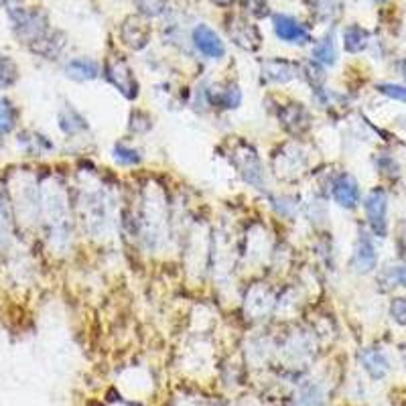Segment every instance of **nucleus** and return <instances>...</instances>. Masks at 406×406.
Listing matches in <instances>:
<instances>
[{
    "instance_id": "obj_1",
    "label": "nucleus",
    "mask_w": 406,
    "mask_h": 406,
    "mask_svg": "<svg viewBox=\"0 0 406 406\" xmlns=\"http://www.w3.org/2000/svg\"><path fill=\"white\" fill-rule=\"evenodd\" d=\"M106 73H108V80L112 82L127 98H134L139 94L137 90V80L132 75V71L128 68V63L120 57H112L108 61V68H106Z\"/></svg>"
},
{
    "instance_id": "obj_2",
    "label": "nucleus",
    "mask_w": 406,
    "mask_h": 406,
    "mask_svg": "<svg viewBox=\"0 0 406 406\" xmlns=\"http://www.w3.org/2000/svg\"><path fill=\"white\" fill-rule=\"evenodd\" d=\"M386 193L374 189L365 199V215L376 236H386Z\"/></svg>"
},
{
    "instance_id": "obj_3",
    "label": "nucleus",
    "mask_w": 406,
    "mask_h": 406,
    "mask_svg": "<svg viewBox=\"0 0 406 406\" xmlns=\"http://www.w3.org/2000/svg\"><path fill=\"white\" fill-rule=\"evenodd\" d=\"M274 23V33L279 35V39L287 43H294V45H305L311 41V35L303 25H299L294 18L287 16V14H277L272 18Z\"/></svg>"
},
{
    "instance_id": "obj_4",
    "label": "nucleus",
    "mask_w": 406,
    "mask_h": 406,
    "mask_svg": "<svg viewBox=\"0 0 406 406\" xmlns=\"http://www.w3.org/2000/svg\"><path fill=\"white\" fill-rule=\"evenodd\" d=\"M228 33L232 37V41L236 43L242 49H248V51H254L260 47V33L258 28L250 25L248 21L244 18H232L230 25H228Z\"/></svg>"
},
{
    "instance_id": "obj_5",
    "label": "nucleus",
    "mask_w": 406,
    "mask_h": 406,
    "mask_svg": "<svg viewBox=\"0 0 406 406\" xmlns=\"http://www.w3.org/2000/svg\"><path fill=\"white\" fill-rule=\"evenodd\" d=\"M193 41H196L197 49H199L203 55L218 59V57H222L225 53V47L222 39H220L218 33H215L213 28L208 27V25L196 27V31H193Z\"/></svg>"
},
{
    "instance_id": "obj_6",
    "label": "nucleus",
    "mask_w": 406,
    "mask_h": 406,
    "mask_svg": "<svg viewBox=\"0 0 406 406\" xmlns=\"http://www.w3.org/2000/svg\"><path fill=\"white\" fill-rule=\"evenodd\" d=\"M122 41L127 43L128 47L132 49H142L146 43H149V37H151V27L140 18V16H128L122 25Z\"/></svg>"
},
{
    "instance_id": "obj_7",
    "label": "nucleus",
    "mask_w": 406,
    "mask_h": 406,
    "mask_svg": "<svg viewBox=\"0 0 406 406\" xmlns=\"http://www.w3.org/2000/svg\"><path fill=\"white\" fill-rule=\"evenodd\" d=\"M333 197L341 208H356L358 201H360V189H358V183L350 175H341L333 185Z\"/></svg>"
},
{
    "instance_id": "obj_8",
    "label": "nucleus",
    "mask_w": 406,
    "mask_h": 406,
    "mask_svg": "<svg viewBox=\"0 0 406 406\" xmlns=\"http://www.w3.org/2000/svg\"><path fill=\"white\" fill-rule=\"evenodd\" d=\"M376 260H378V256H376L372 242L368 238H360L358 246H356V252H353V260H351L353 268L358 272H370L376 267Z\"/></svg>"
},
{
    "instance_id": "obj_9",
    "label": "nucleus",
    "mask_w": 406,
    "mask_h": 406,
    "mask_svg": "<svg viewBox=\"0 0 406 406\" xmlns=\"http://www.w3.org/2000/svg\"><path fill=\"white\" fill-rule=\"evenodd\" d=\"M360 360L364 364L365 372L374 380H382L388 374V370H390L386 356L378 350H364L360 353Z\"/></svg>"
},
{
    "instance_id": "obj_10",
    "label": "nucleus",
    "mask_w": 406,
    "mask_h": 406,
    "mask_svg": "<svg viewBox=\"0 0 406 406\" xmlns=\"http://www.w3.org/2000/svg\"><path fill=\"white\" fill-rule=\"evenodd\" d=\"M262 75H267L272 82H289L297 75V65L282 59H270L262 65Z\"/></svg>"
},
{
    "instance_id": "obj_11",
    "label": "nucleus",
    "mask_w": 406,
    "mask_h": 406,
    "mask_svg": "<svg viewBox=\"0 0 406 406\" xmlns=\"http://www.w3.org/2000/svg\"><path fill=\"white\" fill-rule=\"evenodd\" d=\"M68 75L78 80V82H85V80H94L98 78V65L90 59H73L68 63Z\"/></svg>"
},
{
    "instance_id": "obj_12",
    "label": "nucleus",
    "mask_w": 406,
    "mask_h": 406,
    "mask_svg": "<svg viewBox=\"0 0 406 406\" xmlns=\"http://www.w3.org/2000/svg\"><path fill=\"white\" fill-rule=\"evenodd\" d=\"M343 45H346V49L350 53H360L368 45V33L362 27H358V25H351L343 33Z\"/></svg>"
},
{
    "instance_id": "obj_13",
    "label": "nucleus",
    "mask_w": 406,
    "mask_h": 406,
    "mask_svg": "<svg viewBox=\"0 0 406 406\" xmlns=\"http://www.w3.org/2000/svg\"><path fill=\"white\" fill-rule=\"evenodd\" d=\"M313 57L321 63H327V65H333L337 59V51H336V43H333V37H325L319 45H315L313 49Z\"/></svg>"
},
{
    "instance_id": "obj_14",
    "label": "nucleus",
    "mask_w": 406,
    "mask_h": 406,
    "mask_svg": "<svg viewBox=\"0 0 406 406\" xmlns=\"http://www.w3.org/2000/svg\"><path fill=\"white\" fill-rule=\"evenodd\" d=\"M18 78V70L11 57L0 55V90L11 87Z\"/></svg>"
},
{
    "instance_id": "obj_15",
    "label": "nucleus",
    "mask_w": 406,
    "mask_h": 406,
    "mask_svg": "<svg viewBox=\"0 0 406 406\" xmlns=\"http://www.w3.org/2000/svg\"><path fill=\"white\" fill-rule=\"evenodd\" d=\"M311 6L319 18H333L339 13V0H311Z\"/></svg>"
},
{
    "instance_id": "obj_16",
    "label": "nucleus",
    "mask_w": 406,
    "mask_h": 406,
    "mask_svg": "<svg viewBox=\"0 0 406 406\" xmlns=\"http://www.w3.org/2000/svg\"><path fill=\"white\" fill-rule=\"evenodd\" d=\"M14 127V108L9 100L0 98V134H9Z\"/></svg>"
},
{
    "instance_id": "obj_17",
    "label": "nucleus",
    "mask_w": 406,
    "mask_h": 406,
    "mask_svg": "<svg viewBox=\"0 0 406 406\" xmlns=\"http://www.w3.org/2000/svg\"><path fill=\"white\" fill-rule=\"evenodd\" d=\"M134 4L144 16H156L165 11L167 0H134Z\"/></svg>"
},
{
    "instance_id": "obj_18",
    "label": "nucleus",
    "mask_w": 406,
    "mask_h": 406,
    "mask_svg": "<svg viewBox=\"0 0 406 406\" xmlns=\"http://www.w3.org/2000/svg\"><path fill=\"white\" fill-rule=\"evenodd\" d=\"M242 9L256 18H262L268 14L267 0H242Z\"/></svg>"
},
{
    "instance_id": "obj_19",
    "label": "nucleus",
    "mask_w": 406,
    "mask_h": 406,
    "mask_svg": "<svg viewBox=\"0 0 406 406\" xmlns=\"http://www.w3.org/2000/svg\"><path fill=\"white\" fill-rule=\"evenodd\" d=\"M378 90L384 94V96H388V98L392 100H400V102H406V87L402 85H396V84H380Z\"/></svg>"
},
{
    "instance_id": "obj_20",
    "label": "nucleus",
    "mask_w": 406,
    "mask_h": 406,
    "mask_svg": "<svg viewBox=\"0 0 406 406\" xmlns=\"http://www.w3.org/2000/svg\"><path fill=\"white\" fill-rule=\"evenodd\" d=\"M390 313H392V317L400 325H406V297L394 299L392 305H390Z\"/></svg>"
},
{
    "instance_id": "obj_21",
    "label": "nucleus",
    "mask_w": 406,
    "mask_h": 406,
    "mask_svg": "<svg viewBox=\"0 0 406 406\" xmlns=\"http://www.w3.org/2000/svg\"><path fill=\"white\" fill-rule=\"evenodd\" d=\"M116 161H120V163H124V165L139 163V153L120 144V146H116Z\"/></svg>"
},
{
    "instance_id": "obj_22",
    "label": "nucleus",
    "mask_w": 406,
    "mask_h": 406,
    "mask_svg": "<svg viewBox=\"0 0 406 406\" xmlns=\"http://www.w3.org/2000/svg\"><path fill=\"white\" fill-rule=\"evenodd\" d=\"M396 279L400 284H405L406 287V267L405 268H396Z\"/></svg>"
},
{
    "instance_id": "obj_23",
    "label": "nucleus",
    "mask_w": 406,
    "mask_h": 406,
    "mask_svg": "<svg viewBox=\"0 0 406 406\" xmlns=\"http://www.w3.org/2000/svg\"><path fill=\"white\" fill-rule=\"evenodd\" d=\"M213 2H215V4H218V6H230V4H232V2H234V0H213Z\"/></svg>"
},
{
    "instance_id": "obj_24",
    "label": "nucleus",
    "mask_w": 406,
    "mask_h": 406,
    "mask_svg": "<svg viewBox=\"0 0 406 406\" xmlns=\"http://www.w3.org/2000/svg\"><path fill=\"white\" fill-rule=\"evenodd\" d=\"M405 364H406V353H405Z\"/></svg>"
},
{
    "instance_id": "obj_25",
    "label": "nucleus",
    "mask_w": 406,
    "mask_h": 406,
    "mask_svg": "<svg viewBox=\"0 0 406 406\" xmlns=\"http://www.w3.org/2000/svg\"><path fill=\"white\" fill-rule=\"evenodd\" d=\"M405 75H406V68H405Z\"/></svg>"
}]
</instances>
